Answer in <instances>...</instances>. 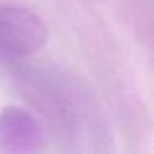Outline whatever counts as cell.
I'll return each mask as SVG.
<instances>
[{
    "label": "cell",
    "mask_w": 154,
    "mask_h": 154,
    "mask_svg": "<svg viewBox=\"0 0 154 154\" xmlns=\"http://www.w3.org/2000/svg\"><path fill=\"white\" fill-rule=\"evenodd\" d=\"M45 40V23L33 12L22 7H0V60L27 57Z\"/></svg>",
    "instance_id": "cell-1"
},
{
    "label": "cell",
    "mask_w": 154,
    "mask_h": 154,
    "mask_svg": "<svg viewBox=\"0 0 154 154\" xmlns=\"http://www.w3.org/2000/svg\"><path fill=\"white\" fill-rule=\"evenodd\" d=\"M42 128L28 111L8 106L0 113V151L4 154H37Z\"/></svg>",
    "instance_id": "cell-2"
}]
</instances>
